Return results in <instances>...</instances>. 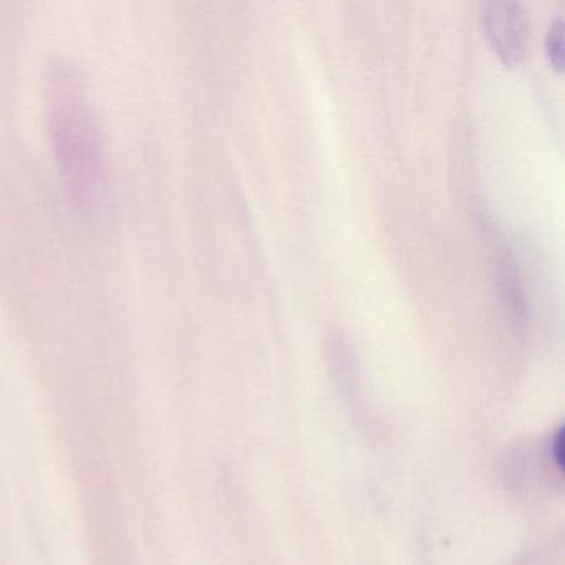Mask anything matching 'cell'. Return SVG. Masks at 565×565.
Returning <instances> with one entry per match:
<instances>
[{"label":"cell","instance_id":"obj_1","mask_svg":"<svg viewBox=\"0 0 565 565\" xmlns=\"http://www.w3.org/2000/svg\"><path fill=\"white\" fill-rule=\"evenodd\" d=\"M47 95L52 145L65 190L78 206H92L100 198L105 170L90 105L67 65L52 67Z\"/></svg>","mask_w":565,"mask_h":565},{"label":"cell","instance_id":"obj_2","mask_svg":"<svg viewBox=\"0 0 565 565\" xmlns=\"http://www.w3.org/2000/svg\"><path fill=\"white\" fill-rule=\"evenodd\" d=\"M482 31L492 51L505 65L524 58L527 49V14L519 2L489 0L481 8Z\"/></svg>","mask_w":565,"mask_h":565},{"label":"cell","instance_id":"obj_3","mask_svg":"<svg viewBox=\"0 0 565 565\" xmlns=\"http://www.w3.org/2000/svg\"><path fill=\"white\" fill-rule=\"evenodd\" d=\"M545 52L557 71L564 68V19L555 18L545 35Z\"/></svg>","mask_w":565,"mask_h":565}]
</instances>
